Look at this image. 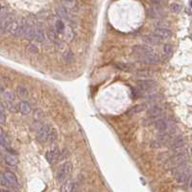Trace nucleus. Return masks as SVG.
Wrapping results in <instances>:
<instances>
[{
    "mask_svg": "<svg viewBox=\"0 0 192 192\" xmlns=\"http://www.w3.org/2000/svg\"><path fill=\"white\" fill-rule=\"evenodd\" d=\"M65 28V23L63 20H61V19L57 20L55 23V31L57 32V34H64Z\"/></svg>",
    "mask_w": 192,
    "mask_h": 192,
    "instance_id": "25",
    "label": "nucleus"
},
{
    "mask_svg": "<svg viewBox=\"0 0 192 192\" xmlns=\"http://www.w3.org/2000/svg\"><path fill=\"white\" fill-rule=\"evenodd\" d=\"M8 154H9V153H8V151H7L6 147H4L3 145L0 144V155H1L2 157L5 159V157H6V156H7Z\"/></svg>",
    "mask_w": 192,
    "mask_h": 192,
    "instance_id": "37",
    "label": "nucleus"
},
{
    "mask_svg": "<svg viewBox=\"0 0 192 192\" xmlns=\"http://www.w3.org/2000/svg\"><path fill=\"white\" fill-rule=\"evenodd\" d=\"M148 14L150 17L152 18H156L157 20H162V18H163V13L159 9V7H151L148 10Z\"/></svg>",
    "mask_w": 192,
    "mask_h": 192,
    "instance_id": "13",
    "label": "nucleus"
},
{
    "mask_svg": "<svg viewBox=\"0 0 192 192\" xmlns=\"http://www.w3.org/2000/svg\"><path fill=\"white\" fill-rule=\"evenodd\" d=\"M0 144L3 145V146L6 148L9 147L10 144H11V142H10V138L8 137V136L5 133L0 136Z\"/></svg>",
    "mask_w": 192,
    "mask_h": 192,
    "instance_id": "27",
    "label": "nucleus"
},
{
    "mask_svg": "<svg viewBox=\"0 0 192 192\" xmlns=\"http://www.w3.org/2000/svg\"><path fill=\"white\" fill-rule=\"evenodd\" d=\"M46 39L45 32L43 28L40 27H36V34H35V39L38 41V42H43Z\"/></svg>",
    "mask_w": 192,
    "mask_h": 192,
    "instance_id": "17",
    "label": "nucleus"
},
{
    "mask_svg": "<svg viewBox=\"0 0 192 192\" xmlns=\"http://www.w3.org/2000/svg\"><path fill=\"white\" fill-rule=\"evenodd\" d=\"M4 92H5V90H4L3 86H2V85H0V95H1V94H3Z\"/></svg>",
    "mask_w": 192,
    "mask_h": 192,
    "instance_id": "42",
    "label": "nucleus"
},
{
    "mask_svg": "<svg viewBox=\"0 0 192 192\" xmlns=\"http://www.w3.org/2000/svg\"><path fill=\"white\" fill-rule=\"evenodd\" d=\"M0 192H10V191H7V190H4V189H0Z\"/></svg>",
    "mask_w": 192,
    "mask_h": 192,
    "instance_id": "46",
    "label": "nucleus"
},
{
    "mask_svg": "<svg viewBox=\"0 0 192 192\" xmlns=\"http://www.w3.org/2000/svg\"><path fill=\"white\" fill-rule=\"evenodd\" d=\"M186 160H187V155L184 151L177 152V154H175L172 158H170L169 159V164L173 167L179 166V165L186 163Z\"/></svg>",
    "mask_w": 192,
    "mask_h": 192,
    "instance_id": "2",
    "label": "nucleus"
},
{
    "mask_svg": "<svg viewBox=\"0 0 192 192\" xmlns=\"http://www.w3.org/2000/svg\"><path fill=\"white\" fill-rule=\"evenodd\" d=\"M134 75L137 76V77H149L151 76L152 73L150 71H147V70H142V71H137L134 73Z\"/></svg>",
    "mask_w": 192,
    "mask_h": 192,
    "instance_id": "33",
    "label": "nucleus"
},
{
    "mask_svg": "<svg viewBox=\"0 0 192 192\" xmlns=\"http://www.w3.org/2000/svg\"><path fill=\"white\" fill-rule=\"evenodd\" d=\"M57 138H58V133L55 129H51L50 130V133L48 134V138H47V141L49 144H53L54 142H56Z\"/></svg>",
    "mask_w": 192,
    "mask_h": 192,
    "instance_id": "26",
    "label": "nucleus"
},
{
    "mask_svg": "<svg viewBox=\"0 0 192 192\" xmlns=\"http://www.w3.org/2000/svg\"><path fill=\"white\" fill-rule=\"evenodd\" d=\"M4 159V158L2 157V156L1 155H0V162H2V160Z\"/></svg>",
    "mask_w": 192,
    "mask_h": 192,
    "instance_id": "44",
    "label": "nucleus"
},
{
    "mask_svg": "<svg viewBox=\"0 0 192 192\" xmlns=\"http://www.w3.org/2000/svg\"><path fill=\"white\" fill-rule=\"evenodd\" d=\"M63 61H65V64H66V65H69V64L74 63L75 56L73 54V52L70 51V50L65 52V53L63 54Z\"/></svg>",
    "mask_w": 192,
    "mask_h": 192,
    "instance_id": "18",
    "label": "nucleus"
},
{
    "mask_svg": "<svg viewBox=\"0 0 192 192\" xmlns=\"http://www.w3.org/2000/svg\"><path fill=\"white\" fill-rule=\"evenodd\" d=\"M190 155H191V157H192V147L190 148Z\"/></svg>",
    "mask_w": 192,
    "mask_h": 192,
    "instance_id": "47",
    "label": "nucleus"
},
{
    "mask_svg": "<svg viewBox=\"0 0 192 192\" xmlns=\"http://www.w3.org/2000/svg\"><path fill=\"white\" fill-rule=\"evenodd\" d=\"M3 175H4L5 179L7 180L8 184H10V187H13V188L18 187V181H17V179L14 173L10 172V171H6Z\"/></svg>",
    "mask_w": 192,
    "mask_h": 192,
    "instance_id": "12",
    "label": "nucleus"
},
{
    "mask_svg": "<svg viewBox=\"0 0 192 192\" xmlns=\"http://www.w3.org/2000/svg\"><path fill=\"white\" fill-rule=\"evenodd\" d=\"M163 95L159 94V93H154L152 95H149L148 97H146L147 100V104H155V105H158V103L162 102L163 100Z\"/></svg>",
    "mask_w": 192,
    "mask_h": 192,
    "instance_id": "15",
    "label": "nucleus"
},
{
    "mask_svg": "<svg viewBox=\"0 0 192 192\" xmlns=\"http://www.w3.org/2000/svg\"><path fill=\"white\" fill-rule=\"evenodd\" d=\"M4 159H5V162H6V163L11 165V166H14V165H17L18 163L17 157H15L14 155H12V154H8Z\"/></svg>",
    "mask_w": 192,
    "mask_h": 192,
    "instance_id": "22",
    "label": "nucleus"
},
{
    "mask_svg": "<svg viewBox=\"0 0 192 192\" xmlns=\"http://www.w3.org/2000/svg\"><path fill=\"white\" fill-rule=\"evenodd\" d=\"M72 167H73V165H72V163L70 162H66L63 165H61L58 172H57V175H56V179L58 181V183H60V184L65 183L71 173Z\"/></svg>",
    "mask_w": 192,
    "mask_h": 192,
    "instance_id": "1",
    "label": "nucleus"
},
{
    "mask_svg": "<svg viewBox=\"0 0 192 192\" xmlns=\"http://www.w3.org/2000/svg\"><path fill=\"white\" fill-rule=\"evenodd\" d=\"M60 157H61V152L59 148H54L50 150V151H47V153H46V160H47L50 164H54L58 162V160H60Z\"/></svg>",
    "mask_w": 192,
    "mask_h": 192,
    "instance_id": "8",
    "label": "nucleus"
},
{
    "mask_svg": "<svg viewBox=\"0 0 192 192\" xmlns=\"http://www.w3.org/2000/svg\"><path fill=\"white\" fill-rule=\"evenodd\" d=\"M148 107L149 105L147 103H145V104H140V105H137L136 107H134L131 111L129 112V113H133V115H134V113H138V112H143L144 110H148Z\"/></svg>",
    "mask_w": 192,
    "mask_h": 192,
    "instance_id": "23",
    "label": "nucleus"
},
{
    "mask_svg": "<svg viewBox=\"0 0 192 192\" xmlns=\"http://www.w3.org/2000/svg\"><path fill=\"white\" fill-rule=\"evenodd\" d=\"M35 34H36V27H34L33 25H30L28 23L27 25H26V27H25L23 37L26 39L31 40V39H35Z\"/></svg>",
    "mask_w": 192,
    "mask_h": 192,
    "instance_id": "14",
    "label": "nucleus"
},
{
    "mask_svg": "<svg viewBox=\"0 0 192 192\" xmlns=\"http://www.w3.org/2000/svg\"><path fill=\"white\" fill-rule=\"evenodd\" d=\"M48 38L52 41H56L57 39H58V36H57V32H56V31L50 30L49 32H48Z\"/></svg>",
    "mask_w": 192,
    "mask_h": 192,
    "instance_id": "34",
    "label": "nucleus"
},
{
    "mask_svg": "<svg viewBox=\"0 0 192 192\" xmlns=\"http://www.w3.org/2000/svg\"><path fill=\"white\" fill-rule=\"evenodd\" d=\"M181 6L180 4H178V3L171 4V11H172L173 13L178 14V13L181 12Z\"/></svg>",
    "mask_w": 192,
    "mask_h": 192,
    "instance_id": "32",
    "label": "nucleus"
},
{
    "mask_svg": "<svg viewBox=\"0 0 192 192\" xmlns=\"http://www.w3.org/2000/svg\"><path fill=\"white\" fill-rule=\"evenodd\" d=\"M173 54V48H172V45L170 44H165L163 46V49H162V56L164 57L165 59H169L171 56Z\"/></svg>",
    "mask_w": 192,
    "mask_h": 192,
    "instance_id": "24",
    "label": "nucleus"
},
{
    "mask_svg": "<svg viewBox=\"0 0 192 192\" xmlns=\"http://www.w3.org/2000/svg\"><path fill=\"white\" fill-rule=\"evenodd\" d=\"M190 6H191V8H192V1H190Z\"/></svg>",
    "mask_w": 192,
    "mask_h": 192,
    "instance_id": "48",
    "label": "nucleus"
},
{
    "mask_svg": "<svg viewBox=\"0 0 192 192\" xmlns=\"http://www.w3.org/2000/svg\"><path fill=\"white\" fill-rule=\"evenodd\" d=\"M18 111L22 113V115H29L30 112H31V106L29 105V104L27 102H25V101H22V102H20L18 104Z\"/></svg>",
    "mask_w": 192,
    "mask_h": 192,
    "instance_id": "19",
    "label": "nucleus"
},
{
    "mask_svg": "<svg viewBox=\"0 0 192 192\" xmlns=\"http://www.w3.org/2000/svg\"><path fill=\"white\" fill-rule=\"evenodd\" d=\"M143 40L149 45H159L162 43V39L154 34L145 35L143 37Z\"/></svg>",
    "mask_w": 192,
    "mask_h": 192,
    "instance_id": "11",
    "label": "nucleus"
},
{
    "mask_svg": "<svg viewBox=\"0 0 192 192\" xmlns=\"http://www.w3.org/2000/svg\"><path fill=\"white\" fill-rule=\"evenodd\" d=\"M75 5V2H70V1H65L63 2V6L65 8H72Z\"/></svg>",
    "mask_w": 192,
    "mask_h": 192,
    "instance_id": "39",
    "label": "nucleus"
},
{
    "mask_svg": "<svg viewBox=\"0 0 192 192\" xmlns=\"http://www.w3.org/2000/svg\"><path fill=\"white\" fill-rule=\"evenodd\" d=\"M6 121V116H5L4 112H0V124H4Z\"/></svg>",
    "mask_w": 192,
    "mask_h": 192,
    "instance_id": "40",
    "label": "nucleus"
},
{
    "mask_svg": "<svg viewBox=\"0 0 192 192\" xmlns=\"http://www.w3.org/2000/svg\"><path fill=\"white\" fill-rule=\"evenodd\" d=\"M175 178H176V181H177L178 184L185 183L186 180L188 178V169H186V170L183 171V172H181L180 174H178L177 176H175Z\"/></svg>",
    "mask_w": 192,
    "mask_h": 192,
    "instance_id": "21",
    "label": "nucleus"
},
{
    "mask_svg": "<svg viewBox=\"0 0 192 192\" xmlns=\"http://www.w3.org/2000/svg\"><path fill=\"white\" fill-rule=\"evenodd\" d=\"M15 21V17L13 14H9L7 17L4 19V21L0 25V33L1 34H7L11 32L12 26Z\"/></svg>",
    "mask_w": 192,
    "mask_h": 192,
    "instance_id": "3",
    "label": "nucleus"
},
{
    "mask_svg": "<svg viewBox=\"0 0 192 192\" xmlns=\"http://www.w3.org/2000/svg\"><path fill=\"white\" fill-rule=\"evenodd\" d=\"M75 188V184L71 180L67 179L64 184H61V192H73Z\"/></svg>",
    "mask_w": 192,
    "mask_h": 192,
    "instance_id": "16",
    "label": "nucleus"
},
{
    "mask_svg": "<svg viewBox=\"0 0 192 192\" xmlns=\"http://www.w3.org/2000/svg\"><path fill=\"white\" fill-rule=\"evenodd\" d=\"M4 111H5L4 106L2 105V104H0V112H4Z\"/></svg>",
    "mask_w": 192,
    "mask_h": 192,
    "instance_id": "43",
    "label": "nucleus"
},
{
    "mask_svg": "<svg viewBox=\"0 0 192 192\" xmlns=\"http://www.w3.org/2000/svg\"><path fill=\"white\" fill-rule=\"evenodd\" d=\"M17 95L20 97V98H22V99H25V98H27L29 96V90L26 87L24 86H17Z\"/></svg>",
    "mask_w": 192,
    "mask_h": 192,
    "instance_id": "20",
    "label": "nucleus"
},
{
    "mask_svg": "<svg viewBox=\"0 0 192 192\" xmlns=\"http://www.w3.org/2000/svg\"><path fill=\"white\" fill-rule=\"evenodd\" d=\"M3 97H4L5 100H6L7 102H10V103L14 102V94L12 91H5L3 93Z\"/></svg>",
    "mask_w": 192,
    "mask_h": 192,
    "instance_id": "28",
    "label": "nucleus"
},
{
    "mask_svg": "<svg viewBox=\"0 0 192 192\" xmlns=\"http://www.w3.org/2000/svg\"><path fill=\"white\" fill-rule=\"evenodd\" d=\"M132 51L134 54L138 56V58L139 57H144V56L154 53V50L148 45H136L133 47Z\"/></svg>",
    "mask_w": 192,
    "mask_h": 192,
    "instance_id": "7",
    "label": "nucleus"
},
{
    "mask_svg": "<svg viewBox=\"0 0 192 192\" xmlns=\"http://www.w3.org/2000/svg\"><path fill=\"white\" fill-rule=\"evenodd\" d=\"M188 188L190 190V192H192V175L189 177V180H188Z\"/></svg>",
    "mask_w": 192,
    "mask_h": 192,
    "instance_id": "41",
    "label": "nucleus"
},
{
    "mask_svg": "<svg viewBox=\"0 0 192 192\" xmlns=\"http://www.w3.org/2000/svg\"><path fill=\"white\" fill-rule=\"evenodd\" d=\"M43 117H44V113L41 110H37L34 112V118L36 119V120L40 121Z\"/></svg>",
    "mask_w": 192,
    "mask_h": 192,
    "instance_id": "30",
    "label": "nucleus"
},
{
    "mask_svg": "<svg viewBox=\"0 0 192 192\" xmlns=\"http://www.w3.org/2000/svg\"><path fill=\"white\" fill-rule=\"evenodd\" d=\"M154 25L156 26V28H168V24L163 20H156Z\"/></svg>",
    "mask_w": 192,
    "mask_h": 192,
    "instance_id": "31",
    "label": "nucleus"
},
{
    "mask_svg": "<svg viewBox=\"0 0 192 192\" xmlns=\"http://www.w3.org/2000/svg\"><path fill=\"white\" fill-rule=\"evenodd\" d=\"M8 14H8V11H7V10L3 9V10H1V11H0V25H1V23L4 21V19L7 17Z\"/></svg>",
    "mask_w": 192,
    "mask_h": 192,
    "instance_id": "35",
    "label": "nucleus"
},
{
    "mask_svg": "<svg viewBox=\"0 0 192 192\" xmlns=\"http://www.w3.org/2000/svg\"><path fill=\"white\" fill-rule=\"evenodd\" d=\"M118 67L122 70H129V69L134 68V66L131 65H118Z\"/></svg>",
    "mask_w": 192,
    "mask_h": 192,
    "instance_id": "38",
    "label": "nucleus"
},
{
    "mask_svg": "<svg viewBox=\"0 0 192 192\" xmlns=\"http://www.w3.org/2000/svg\"><path fill=\"white\" fill-rule=\"evenodd\" d=\"M50 126L49 125H43L41 127L37 134V139L39 142H45L47 141V138H48V134L50 133Z\"/></svg>",
    "mask_w": 192,
    "mask_h": 192,
    "instance_id": "9",
    "label": "nucleus"
},
{
    "mask_svg": "<svg viewBox=\"0 0 192 192\" xmlns=\"http://www.w3.org/2000/svg\"><path fill=\"white\" fill-rule=\"evenodd\" d=\"M4 134V132L2 131V129L0 128V136H1V134Z\"/></svg>",
    "mask_w": 192,
    "mask_h": 192,
    "instance_id": "45",
    "label": "nucleus"
},
{
    "mask_svg": "<svg viewBox=\"0 0 192 192\" xmlns=\"http://www.w3.org/2000/svg\"><path fill=\"white\" fill-rule=\"evenodd\" d=\"M185 144V138L184 136H178L176 137L175 138L171 139L170 142H169V148L171 150H173L174 152H177V151H181Z\"/></svg>",
    "mask_w": 192,
    "mask_h": 192,
    "instance_id": "4",
    "label": "nucleus"
},
{
    "mask_svg": "<svg viewBox=\"0 0 192 192\" xmlns=\"http://www.w3.org/2000/svg\"><path fill=\"white\" fill-rule=\"evenodd\" d=\"M164 111H165L164 107L160 105H153L147 110V115L150 118L157 119V118L162 117Z\"/></svg>",
    "mask_w": 192,
    "mask_h": 192,
    "instance_id": "5",
    "label": "nucleus"
},
{
    "mask_svg": "<svg viewBox=\"0 0 192 192\" xmlns=\"http://www.w3.org/2000/svg\"><path fill=\"white\" fill-rule=\"evenodd\" d=\"M0 11H1V5H0Z\"/></svg>",
    "mask_w": 192,
    "mask_h": 192,
    "instance_id": "49",
    "label": "nucleus"
},
{
    "mask_svg": "<svg viewBox=\"0 0 192 192\" xmlns=\"http://www.w3.org/2000/svg\"><path fill=\"white\" fill-rule=\"evenodd\" d=\"M139 63L144 64V65H159V57L155 53L152 54H149L147 56H144V57H139L138 58Z\"/></svg>",
    "mask_w": 192,
    "mask_h": 192,
    "instance_id": "6",
    "label": "nucleus"
},
{
    "mask_svg": "<svg viewBox=\"0 0 192 192\" xmlns=\"http://www.w3.org/2000/svg\"><path fill=\"white\" fill-rule=\"evenodd\" d=\"M56 12H57V14H58L61 17H67V11H66V8L65 6L57 7Z\"/></svg>",
    "mask_w": 192,
    "mask_h": 192,
    "instance_id": "29",
    "label": "nucleus"
},
{
    "mask_svg": "<svg viewBox=\"0 0 192 192\" xmlns=\"http://www.w3.org/2000/svg\"><path fill=\"white\" fill-rule=\"evenodd\" d=\"M28 50H29V52H31V53H33V54H38L39 53V49L35 44H29L28 45Z\"/></svg>",
    "mask_w": 192,
    "mask_h": 192,
    "instance_id": "36",
    "label": "nucleus"
},
{
    "mask_svg": "<svg viewBox=\"0 0 192 192\" xmlns=\"http://www.w3.org/2000/svg\"><path fill=\"white\" fill-rule=\"evenodd\" d=\"M154 35H156L162 39H167L172 36V31L169 28H156L154 30Z\"/></svg>",
    "mask_w": 192,
    "mask_h": 192,
    "instance_id": "10",
    "label": "nucleus"
}]
</instances>
